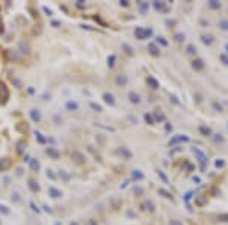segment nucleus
Masks as SVG:
<instances>
[{
  "label": "nucleus",
  "mask_w": 228,
  "mask_h": 225,
  "mask_svg": "<svg viewBox=\"0 0 228 225\" xmlns=\"http://www.w3.org/2000/svg\"><path fill=\"white\" fill-rule=\"evenodd\" d=\"M29 143V122L12 93L0 81V173L12 169L23 157Z\"/></svg>",
  "instance_id": "nucleus-1"
}]
</instances>
